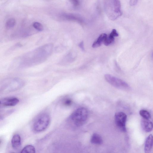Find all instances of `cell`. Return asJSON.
<instances>
[{"label": "cell", "instance_id": "1", "mask_svg": "<svg viewBox=\"0 0 153 153\" xmlns=\"http://www.w3.org/2000/svg\"><path fill=\"white\" fill-rule=\"evenodd\" d=\"M105 8L108 17L111 20L116 19L122 15L119 0H106Z\"/></svg>", "mask_w": 153, "mask_h": 153}, {"label": "cell", "instance_id": "2", "mask_svg": "<svg viewBox=\"0 0 153 153\" xmlns=\"http://www.w3.org/2000/svg\"><path fill=\"white\" fill-rule=\"evenodd\" d=\"M87 109L83 107H79L75 110L70 117L72 123L77 127L83 126L86 122L88 117Z\"/></svg>", "mask_w": 153, "mask_h": 153}, {"label": "cell", "instance_id": "3", "mask_svg": "<svg viewBox=\"0 0 153 153\" xmlns=\"http://www.w3.org/2000/svg\"><path fill=\"white\" fill-rule=\"evenodd\" d=\"M50 120V117L48 114L46 113L42 114L34 122L33 126V130L36 132L44 131L48 126Z\"/></svg>", "mask_w": 153, "mask_h": 153}, {"label": "cell", "instance_id": "4", "mask_svg": "<svg viewBox=\"0 0 153 153\" xmlns=\"http://www.w3.org/2000/svg\"><path fill=\"white\" fill-rule=\"evenodd\" d=\"M104 77L106 80L110 84L117 88L123 90H129V85L124 81L109 74H105Z\"/></svg>", "mask_w": 153, "mask_h": 153}, {"label": "cell", "instance_id": "5", "mask_svg": "<svg viewBox=\"0 0 153 153\" xmlns=\"http://www.w3.org/2000/svg\"><path fill=\"white\" fill-rule=\"evenodd\" d=\"M126 114L123 112L116 113L115 115L114 120L116 125L118 128L123 132L126 131Z\"/></svg>", "mask_w": 153, "mask_h": 153}, {"label": "cell", "instance_id": "6", "mask_svg": "<svg viewBox=\"0 0 153 153\" xmlns=\"http://www.w3.org/2000/svg\"><path fill=\"white\" fill-rule=\"evenodd\" d=\"M61 16L63 19L67 20L76 21L80 23L83 22L82 18L80 16L77 14L63 13L62 14Z\"/></svg>", "mask_w": 153, "mask_h": 153}, {"label": "cell", "instance_id": "7", "mask_svg": "<svg viewBox=\"0 0 153 153\" xmlns=\"http://www.w3.org/2000/svg\"><path fill=\"white\" fill-rule=\"evenodd\" d=\"M1 101L3 105L13 106L18 103L19 100L16 97H12L5 98Z\"/></svg>", "mask_w": 153, "mask_h": 153}, {"label": "cell", "instance_id": "8", "mask_svg": "<svg viewBox=\"0 0 153 153\" xmlns=\"http://www.w3.org/2000/svg\"><path fill=\"white\" fill-rule=\"evenodd\" d=\"M141 124L143 129L145 132H149L152 130V123L149 119H146L143 118L141 120Z\"/></svg>", "mask_w": 153, "mask_h": 153}, {"label": "cell", "instance_id": "9", "mask_svg": "<svg viewBox=\"0 0 153 153\" xmlns=\"http://www.w3.org/2000/svg\"><path fill=\"white\" fill-rule=\"evenodd\" d=\"M11 144L13 148L15 150H18L20 148L21 139L19 134H16L13 136L11 140Z\"/></svg>", "mask_w": 153, "mask_h": 153}, {"label": "cell", "instance_id": "10", "mask_svg": "<svg viewBox=\"0 0 153 153\" xmlns=\"http://www.w3.org/2000/svg\"><path fill=\"white\" fill-rule=\"evenodd\" d=\"M119 35L116 30L113 29L108 36L105 39L104 43L106 46H108L113 43L114 41V37Z\"/></svg>", "mask_w": 153, "mask_h": 153}, {"label": "cell", "instance_id": "11", "mask_svg": "<svg viewBox=\"0 0 153 153\" xmlns=\"http://www.w3.org/2000/svg\"><path fill=\"white\" fill-rule=\"evenodd\" d=\"M153 137L152 134L146 138L144 146V151L146 153L150 152L152 148Z\"/></svg>", "mask_w": 153, "mask_h": 153}, {"label": "cell", "instance_id": "12", "mask_svg": "<svg viewBox=\"0 0 153 153\" xmlns=\"http://www.w3.org/2000/svg\"><path fill=\"white\" fill-rule=\"evenodd\" d=\"M107 37V36L105 33H102L101 34L93 43L92 47L95 48L100 46L103 43H104Z\"/></svg>", "mask_w": 153, "mask_h": 153}, {"label": "cell", "instance_id": "13", "mask_svg": "<svg viewBox=\"0 0 153 153\" xmlns=\"http://www.w3.org/2000/svg\"><path fill=\"white\" fill-rule=\"evenodd\" d=\"M91 142L94 144L101 145L103 143L101 136L98 134L95 133L92 135L90 140Z\"/></svg>", "mask_w": 153, "mask_h": 153}, {"label": "cell", "instance_id": "14", "mask_svg": "<svg viewBox=\"0 0 153 153\" xmlns=\"http://www.w3.org/2000/svg\"><path fill=\"white\" fill-rule=\"evenodd\" d=\"M35 152V149L33 146L28 145L25 147L22 150L21 153H34Z\"/></svg>", "mask_w": 153, "mask_h": 153}, {"label": "cell", "instance_id": "15", "mask_svg": "<svg viewBox=\"0 0 153 153\" xmlns=\"http://www.w3.org/2000/svg\"><path fill=\"white\" fill-rule=\"evenodd\" d=\"M140 115L143 118L146 119H149L151 116L150 113L146 110L145 109L141 110L139 111Z\"/></svg>", "mask_w": 153, "mask_h": 153}, {"label": "cell", "instance_id": "16", "mask_svg": "<svg viewBox=\"0 0 153 153\" xmlns=\"http://www.w3.org/2000/svg\"><path fill=\"white\" fill-rule=\"evenodd\" d=\"M16 23L15 19L13 18L9 19L6 22V27L7 28L10 29L13 27Z\"/></svg>", "mask_w": 153, "mask_h": 153}, {"label": "cell", "instance_id": "17", "mask_svg": "<svg viewBox=\"0 0 153 153\" xmlns=\"http://www.w3.org/2000/svg\"><path fill=\"white\" fill-rule=\"evenodd\" d=\"M33 27L39 31H42L43 30V27L42 25L38 22H35L33 24Z\"/></svg>", "mask_w": 153, "mask_h": 153}, {"label": "cell", "instance_id": "18", "mask_svg": "<svg viewBox=\"0 0 153 153\" xmlns=\"http://www.w3.org/2000/svg\"><path fill=\"white\" fill-rule=\"evenodd\" d=\"M72 103V100L70 99H66L64 102V104L66 106H69Z\"/></svg>", "mask_w": 153, "mask_h": 153}, {"label": "cell", "instance_id": "19", "mask_svg": "<svg viewBox=\"0 0 153 153\" xmlns=\"http://www.w3.org/2000/svg\"><path fill=\"white\" fill-rule=\"evenodd\" d=\"M73 6L75 7L78 6L79 3V0H70Z\"/></svg>", "mask_w": 153, "mask_h": 153}, {"label": "cell", "instance_id": "20", "mask_svg": "<svg viewBox=\"0 0 153 153\" xmlns=\"http://www.w3.org/2000/svg\"><path fill=\"white\" fill-rule=\"evenodd\" d=\"M138 0H130V4L131 6L135 5L137 3Z\"/></svg>", "mask_w": 153, "mask_h": 153}, {"label": "cell", "instance_id": "21", "mask_svg": "<svg viewBox=\"0 0 153 153\" xmlns=\"http://www.w3.org/2000/svg\"><path fill=\"white\" fill-rule=\"evenodd\" d=\"M79 46L82 51H84V48L83 42L82 41L79 44Z\"/></svg>", "mask_w": 153, "mask_h": 153}, {"label": "cell", "instance_id": "22", "mask_svg": "<svg viewBox=\"0 0 153 153\" xmlns=\"http://www.w3.org/2000/svg\"><path fill=\"white\" fill-rule=\"evenodd\" d=\"M4 117L1 114H0V123L1 122L4 120Z\"/></svg>", "mask_w": 153, "mask_h": 153}, {"label": "cell", "instance_id": "23", "mask_svg": "<svg viewBox=\"0 0 153 153\" xmlns=\"http://www.w3.org/2000/svg\"><path fill=\"white\" fill-rule=\"evenodd\" d=\"M1 105H2V104L1 103V100H0V108L1 107Z\"/></svg>", "mask_w": 153, "mask_h": 153}, {"label": "cell", "instance_id": "24", "mask_svg": "<svg viewBox=\"0 0 153 153\" xmlns=\"http://www.w3.org/2000/svg\"><path fill=\"white\" fill-rule=\"evenodd\" d=\"M1 139H0V144H1Z\"/></svg>", "mask_w": 153, "mask_h": 153}]
</instances>
